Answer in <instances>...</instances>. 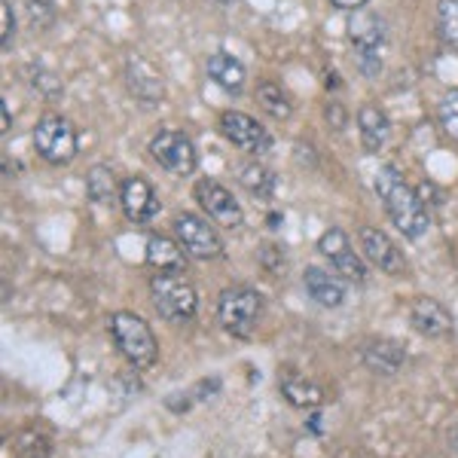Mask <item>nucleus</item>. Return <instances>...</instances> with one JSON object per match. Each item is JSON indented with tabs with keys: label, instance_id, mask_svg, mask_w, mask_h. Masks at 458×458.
<instances>
[{
	"label": "nucleus",
	"instance_id": "nucleus-1",
	"mask_svg": "<svg viewBox=\"0 0 458 458\" xmlns=\"http://www.w3.org/2000/svg\"><path fill=\"white\" fill-rule=\"evenodd\" d=\"M373 187H376V196H379L382 205H386L391 224L401 229L406 239H422L428 233L431 217H428L422 196L403 181V174L397 172V168L386 165V168H379Z\"/></svg>",
	"mask_w": 458,
	"mask_h": 458
},
{
	"label": "nucleus",
	"instance_id": "nucleus-2",
	"mask_svg": "<svg viewBox=\"0 0 458 458\" xmlns=\"http://www.w3.org/2000/svg\"><path fill=\"white\" fill-rule=\"evenodd\" d=\"M217 318H220V327H224L229 336L250 339L257 334V327H260L263 297L254 287H245V284L226 287L217 300Z\"/></svg>",
	"mask_w": 458,
	"mask_h": 458
},
{
	"label": "nucleus",
	"instance_id": "nucleus-3",
	"mask_svg": "<svg viewBox=\"0 0 458 458\" xmlns=\"http://www.w3.org/2000/svg\"><path fill=\"white\" fill-rule=\"evenodd\" d=\"M110 336H114L116 349H120V354L135 370H147V367L157 364L159 345L144 318H138L131 312H116L110 318Z\"/></svg>",
	"mask_w": 458,
	"mask_h": 458
},
{
	"label": "nucleus",
	"instance_id": "nucleus-4",
	"mask_svg": "<svg viewBox=\"0 0 458 458\" xmlns=\"http://www.w3.org/2000/svg\"><path fill=\"white\" fill-rule=\"evenodd\" d=\"M150 297H153L157 312L172 324L193 321V315L199 309L196 287L183 276H177V272H157V276L150 278Z\"/></svg>",
	"mask_w": 458,
	"mask_h": 458
},
{
	"label": "nucleus",
	"instance_id": "nucleus-5",
	"mask_svg": "<svg viewBox=\"0 0 458 458\" xmlns=\"http://www.w3.org/2000/svg\"><path fill=\"white\" fill-rule=\"evenodd\" d=\"M34 150L53 165H68L77 157V131L58 114H47L34 129Z\"/></svg>",
	"mask_w": 458,
	"mask_h": 458
},
{
	"label": "nucleus",
	"instance_id": "nucleus-6",
	"mask_svg": "<svg viewBox=\"0 0 458 458\" xmlns=\"http://www.w3.org/2000/svg\"><path fill=\"white\" fill-rule=\"evenodd\" d=\"M150 157L159 162L165 172H172L177 177H187L196 172L199 165V153L193 141H190L183 131H174V129H165L159 131L157 138L150 141Z\"/></svg>",
	"mask_w": 458,
	"mask_h": 458
},
{
	"label": "nucleus",
	"instance_id": "nucleus-7",
	"mask_svg": "<svg viewBox=\"0 0 458 458\" xmlns=\"http://www.w3.org/2000/svg\"><path fill=\"white\" fill-rule=\"evenodd\" d=\"M174 235L181 248L196 260H217L224 257V239L208 226V220L196 217V214H177L174 217Z\"/></svg>",
	"mask_w": 458,
	"mask_h": 458
},
{
	"label": "nucleus",
	"instance_id": "nucleus-8",
	"mask_svg": "<svg viewBox=\"0 0 458 458\" xmlns=\"http://www.w3.org/2000/svg\"><path fill=\"white\" fill-rule=\"evenodd\" d=\"M318 250L327 257L330 266H334V269L345 278V282H358V284L367 282V266H364V260H360L358 254H354L349 235H345L343 229L330 226L327 233L318 239Z\"/></svg>",
	"mask_w": 458,
	"mask_h": 458
},
{
	"label": "nucleus",
	"instance_id": "nucleus-9",
	"mask_svg": "<svg viewBox=\"0 0 458 458\" xmlns=\"http://www.w3.org/2000/svg\"><path fill=\"white\" fill-rule=\"evenodd\" d=\"M196 202L202 205L205 214H208L211 220H217L220 226L239 229L242 224H245L242 205L235 202V196L229 193L226 187H220L217 181H199L196 183Z\"/></svg>",
	"mask_w": 458,
	"mask_h": 458
},
{
	"label": "nucleus",
	"instance_id": "nucleus-10",
	"mask_svg": "<svg viewBox=\"0 0 458 458\" xmlns=\"http://www.w3.org/2000/svg\"><path fill=\"white\" fill-rule=\"evenodd\" d=\"M220 131H224L226 141H233L235 147H242V150H248V153H266L272 144L269 131H266L254 116L239 114V110H226V114L220 116Z\"/></svg>",
	"mask_w": 458,
	"mask_h": 458
},
{
	"label": "nucleus",
	"instance_id": "nucleus-11",
	"mask_svg": "<svg viewBox=\"0 0 458 458\" xmlns=\"http://www.w3.org/2000/svg\"><path fill=\"white\" fill-rule=\"evenodd\" d=\"M125 83H129V92L135 95L141 105H159V101L165 98L162 73L153 68L144 55H129V62H125Z\"/></svg>",
	"mask_w": 458,
	"mask_h": 458
},
{
	"label": "nucleus",
	"instance_id": "nucleus-12",
	"mask_svg": "<svg viewBox=\"0 0 458 458\" xmlns=\"http://www.w3.org/2000/svg\"><path fill=\"white\" fill-rule=\"evenodd\" d=\"M360 250H364V257L379 272H388V276H401V272L406 269V260H403L401 248H397L386 233H379V229H373V226L360 229Z\"/></svg>",
	"mask_w": 458,
	"mask_h": 458
},
{
	"label": "nucleus",
	"instance_id": "nucleus-13",
	"mask_svg": "<svg viewBox=\"0 0 458 458\" xmlns=\"http://www.w3.org/2000/svg\"><path fill=\"white\" fill-rule=\"evenodd\" d=\"M120 205H123L125 217L135 220V224H150L159 214V199L144 177H129V181L123 183Z\"/></svg>",
	"mask_w": 458,
	"mask_h": 458
},
{
	"label": "nucleus",
	"instance_id": "nucleus-14",
	"mask_svg": "<svg viewBox=\"0 0 458 458\" xmlns=\"http://www.w3.org/2000/svg\"><path fill=\"white\" fill-rule=\"evenodd\" d=\"M349 37L354 49H367V53H382L388 40L386 19L376 16L370 10H354L349 16Z\"/></svg>",
	"mask_w": 458,
	"mask_h": 458
},
{
	"label": "nucleus",
	"instance_id": "nucleus-15",
	"mask_svg": "<svg viewBox=\"0 0 458 458\" xmlns=\"http://www.w3.org/2000/svg\"><path fill=\"white\" fill-rule=\"evenodd\" d=\"M412 327L419 330L428 339H440L453 334V315L443 309V302L437 300H416L412 302V312H410Z\"/></svg>",
	"mask_w": 458,
	"mask_h": 458
},
{
	"label": "nucleus",
	"instance_id": "nucleus-16",
	"mask_svg": "<svg viewBox=\"0 0 458 458\" xmlns=\"http://www.w3.org/2000/svg\"><path fill=\"white\" fill-rule=\"evenodd\" d=\"M302 284H306V293L312 297L318 306L324 309H339L345 300V284L339 278H330V272L318 269V266H309L302 272Z\"/></svg>",
	"mask_w": 458,
	"mask_h": 458
},
{
	"label": "nucleus",
	"instance_id": "nucleus-17",
	"mask_svg": "<svg viewBox=\"0 0 458 458\" xmlns=\"http://www.w3.org/2000/svg\"><path fill=\"white\" fill-rule=\"evenodd\" d=\"M364 364L379 376H397L406 364V352L394 339H373L364 349Z\"/></svg>",
	"mask_w": 458,
	"mask_h": 458
},
{
	"label": "nucleus",
	"instance_id": "nucleus-18",
	"mask_svg": "<svg viewBox=\"0 0 458 458\" xmlns=\"http://www.w3.org/2000/svg\"><path fill=\"white\" fill-rule=\"evenodd\" d=\"M278 388H282L284 401L291 406H300V410H318L324 403V391L309 382L306 376L293 373V370H284L282 379H278Z\"/></svg>",
	"mask_w": 458,
	"mask_h": 458
},
{
	"label": "nucleus",
	"instance_id": "nucleus-19",
	"mask_svg": "<svg viewBox=\"0 0 458 458\" xmlns=\"http://www.w3.org/2000/svg\"><path fill=\"white\" fill-rule=\"evenodd\" d=\"M147 263L157 272H177V276H183V269H187V254H183L181 245L165 239V235H150V239H147Z\"/></svg>",
	"mask_w": 458,
	"mask_h": 458
},
{
	"label": "nucleus",
	"instance_id": "nucleus-20",
	"mask_svg": "<svg viewBox=\"0 0 458 458\" xmlns=\"http://www.w3.org/2000/svg\"><path fill=\"white\" fill-rule=\"evenodd\" d=\"M205 71H208V77L220 89H224V92L239 95L242 89H245V68H242L239 58H233L229 53H214V55H208V62H205Z\"/></svg>",
	"mask_w": 458,
	"mask_h": 458
},
{
	"label": "nucleus",
	"instance_id": "nucleus-21",
	"mask_svg": "<svg viewBox=\"0 0 458 458\" xmlns=\"http://www.w3.org/2000/svg\"><path fill=\"white\" fill-rule=\"evenodd\" d=\"M358 129H360V141L370 153L382 150L391 135V125H388V116L382 114L376 105H364L358 110Z\"/></svg>",
	"mask_w": 458,
	"mask_h": 458
},
{
	"label": "nucleus",
	"instance_id": "nucleus-22",
	"mask_svg": "<svg viewBox=\"0 0 458 458\" xmlns=\"http://www.w3.org/2000/svg\"><path fill=\"white\" fill-rule=\"evenodd\" d=\"M86 193L101 208H114L116 199L123 196V187H116V177L107 165H95L86 174Z\"/></svg>",
	"mask_w": 458,
	"mask_h": 458
},
{
	"label": "nucleus",
	"instance_id": "nucleus-23",
	"mask_svg": "<svg viewBox=\"0 0 458 458\" xmlns=\"http://www.w3.org/2000/svg\"><path fill=\"white\" fill-rule=\"evenodd\" d=\"M239 181H242V187L257 199H269L272 193H276V174H272L266 165H260V162H248V165H242Z\"/></svg>",
	"mask_w": 458,
	"mask_h": 458
},
{
	"label": "nucleus",
	"instance_id": "nucleus-24",
	"mask_svg": "<svg viewBox=\"0 0 458 458\" xmlns=\"http://www.w3.org/2000/svg\"><path fill=\"white\" fill-rule=\"evenodd\" d=\"M49 453H53V440L40 428H25L13 440V455L16 458H49Z\"/></svg>",
	"mask_w": 458,
	"mask_h": 458
},
{
	"label": "nucleus",
	"instance_id": "nucleus-25",
	"mask_svg": "<svg viewBox=\"0 0 458 458\" xmlns=\"http://www.w3.org/2000/svg\"><path fill=\"white\" fill-rule=\"evenodd\" d=\"M257 101L266 107V114H272L276 120H287V116L293 114L291 107V98L282 92V86L276 83H260L257 86Z\"/></svg>",
	"mask_w": 458,
	"mask_h": 458
},
{
	"label": "nucleus",
	"instance_id": "nucleus-26",
	"mask_svg": "<svg viewBox=\"0 0 458 458\" xmlns=\"http://www.w3.org/2000/svg\"><path fill=\"white\" fill-rule=\"evenodd\" d=\"M437 28L449 49H458V0H440L437 6Z\"/></svg>",
	"mask_w": 458,
	"mask_h": 458
},
{
	"label": "nucleus",
	"instance_id": "nucleus-27",
	"mask_svg": "<svg viewBox=\"0 0 458 458\" xmlns=\"http://www.w3.org/2000/svg\"><path fill=\"white\" fill-rule=\"evenodd\" d=\"M437 116H440L443 131H446V135L453 138V141H458V89H453V92H446L440 98Z\"/></svg>",
	"mask_w": 458,
	"mask_h": 458
},
{
	"label": "nucleus",
	"instance_id": "nucleus-28",
	"mask_svg": "<svg viewBox=\"0 0 458 458\" xmlns=\"http://www.w3.org/2000/svg\"><path fill=\"white\" fill-rule=\"evenodd\" d=\"M25 6H28V21H31V28H37V31H47L55 21L53 0H25Z\"/></svg>",
	"mask_w": 458,
	"mask_h": 458
},
{
	"label": "nucleus",
	"instance_id": "nucleus-29",
	"mask_svg": "<svg viewBox=\"0 0 458 458\" xmlns=\"http://www.w3.org/2000/svg\"><path fill=\"white\" fill-rule=\"evenodd\" d=\"M13 37H16V19H13V6L10 0H0V40H4V49L10 53Z\"/></svg>",
	"mask_w": 458,
	"mask_h": 458
},
{
	"label": "nucleus",
	"instance_id": "nucleus-30",
	"mask_svg": "<svg viewBox=\"0 0 458 458\" xmlns=\"http://www.w3.org/2000/svg\"><path fill=\"white\" fill-rule=\"evenodd\" d=\"M257 260H260L269 272H282L284 269V250L276 245H260L257 250Z\"/></svg>",
	"mask_w": 458,
	"mask_h": 458
},
{
	"label": "nucleus",
	"instance_id": "nucleus-31",
	"mask_svg": "<svg viewBox=\"0 0 458 458\" xmlns=\"http://www.w3.org/2000/svg\"><path fill=\"white\" fill-rule=\"evenodd\" d=\"M354 58H358V68L364 77H376L382 71V53H367V49H354Z\"/></svg>",
	"mask_w": 458,
	"mask_h": 458
},
{
	"label": "nucleus",
	"instance_id": "nucleus-32",
	"mask_svg": "<svg viewBox=\"0 0 458 458\" xmlns=\"http://www.w3.org/2000/svg\"><path fill=\"white\" fill-rule=\"evenodd\" d=\"M34 89H40L47 98H58L62 95V83H58V77H53V73H37Z\"/></svg>",
	"mask_w": 458,
	"mask_h": 458
},
{
	"label": "nucleus",
	"instance_id": "nucleus-33",
	"mask_svg": "<svg viewBox=\"0 0 458 458\" xmlns=\"http://www.w3.org/2000/svg\"><path fill=\"white\" fill-rule=\"evenodd\" d=\"M327 123H334L336 129H343V125H345V110H343V105H327Z\"/></svg>",
	"mask_w": 458,
	"mask_h": 458
},
{
	"label": "nucleus",
	"instance_id": "nucleus-34",
	"mask_svg": "<svg viewBox=\"0 0 458 458\" xmlns=\"http://www.w3.org/2000/svg\"><path fill=\"white\" fill-rule=\"evenodd\" d=\"M330 4H334V6H339V10H360V6H364L367 4V0H330Z\"/></svg>",
	"mask_w": 458,
	"mask_h": 458
},
{
	"label": "nucleus",
	"instance_id": "nucleus-35",
	"mask_svg": "<svg viewBox=\"0 0 458 458\" xmlns=\"http://www.w3.org/2000/svg\"><path fill=\"white\" fill-rule=\"evenodd\" d=\"M446 443H449V453L458 455V422L446 431Z\"/></svg>",
	"mask_w": 458,
	"mask_h": 458
},
{
	"label": "nucleus",
	"instance_id": "nucleus-36",
	"mask_svg": "<svg viewBox=\"0 0 458 458\" xmlns=\"http://www.w3.org/2000/svg\"><path fill=\"white\" fill-rule=\"evenodd\" d=\"M309 431L312 434H321V416H318V412H312V416H309Z\"/></svg>",
	"mask_w": 458,
	"mask_h": 458
},
{
	"label": "nucleus",
	"instance_id": "nucleus-37",
	"mask_svg": "<svg viewBox=\"0 0 458 458\" xmlns=\"http://www.w3.org/2000/svg\"><path fill=\"white\" fill-rule=\"evenodd\" d=\"M10 131V107H6V101H4V135Z\"/></svg>",
	"mask_w": 458,
	"mask_h": 458
}]
</instances>
